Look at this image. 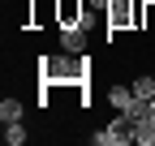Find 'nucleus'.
I'll list each match as a JSON object with an SVG mask.
<instances>
[{"instance_id":"8","label":"nucleus","mask_w":155,"mask_h":146,"mask_svg":"<svg viewBox=\"0 0 155 146\" xmlns=\"http://www.w3.org/2000/svg\"><path fill=\"white\" fill-rule=\"evenodd\" d=\"M129 86H134V95H138V99H155V78H151V73H138Z\"/></svg>"},{"instance_id":"12","label":"nucleus","mask_w":155,"mask_h":146,"mask_svg":"<svg viewBox=\"0 0 155 146\" xmlns=\"http://www.w3.org/2000/svg\"><path fill=\"white\" fill-rule=\"evenodd\" d=\"M108 5H112V0H86V9H91V13H108Z\"/></svg>"},{"instance_id":"6","label":"nucleus","mask_w":155,"mask_h":146,"mask_svg":"<svg viewBox=\"0 0 155 146\" xmlns=\"http://www.w3.org/2000/svg\"><path fill=\"white\" fill-rule=\"evenodd\" d=\"M134 146H155V116H142L134 125Z\"/></svg>"},{"instance_id":"11","label":"nucleus","mask_w":155,"mask_h":146,"mask_svg":"<svg viewBox=\"0 0 155 146\" xmlns=\"http://www.w3.org/2000/svg\"><path fill=\"white\" fill-rule=\"evenodd\" d=\"M138 26H142V30H155V0L138 5Z\"/></svg>"},{"instance_id":"3","label":"nucleus","mask_w":155,"mask_h":146,"mask_svg":"<svg viewBox=\"0 0 155 146\" xmlns=\"http://www.w3.org/2000/svg\"><path fill=\"white\" fill-rule=\"evenodd\" d=\"M104 22H108V34L138 26V5H134V0H112V5H108V13H104Z\"/></svg>"},{"instance_id":"4","label":"nucleus","mask_w":155,"mask_h":146,"mask_svg":"<svg viewBox=\"0 0 155 146\" xmlns=\"http://www.w3.org/2000/svg\"><path fill=\"white\" fill-rule=\"evenodd\" d=\"M56 26H91L86 0H56Z\"/></svg>"},{"instance_id":"10","label":"nucleus","mask_w":155,"mask_h":146,"mask_svg":"<svg viewBox=\"0 0 155 146\" xmlns=\"http://www.w3.org/2000/svg\"><path fill=\"white\" fill-rule=\"evenodd\" d=\"M5 142H9V146H22V142H26V125H22V120H9V125H5Z\"/></svg>"},{"instance_id":"9","label":"nucleus","mask_w":155,"mask_h":146,"mask_svg":"<svg viewBox=\"0 0 155 146\" xmlns=\"http://www.w3.org/2000/svg\"><path fill=\"white\" fill-rule=\"evenodd\" d=\"M0 120H5V125L9 120H22V99H13V95L0 99Z\"/></svg>"},{"instance_id":"13","label":"nucleus","mask_w":155,"mask_h":146,"mask_svg":"<svg viewBox=\"0 0 155 146\" xmlns=\"http://www.w3.org/2000/svg\"><path fill=\"white\" fill-rule=\"evenodd\" d=\"M151 116H155V99H151Z\"/></svg>"},{"instance_id":"2","label":"nucleus","mask_w":155,"mask_h":146,"mask_svg":"<svg viewBox=\"0 0 155 146\" xmlns=\"http://www.w3.org/2000/svg\"><path fill=\"white\" fill-rule=\"evenodd\" d=\"M91 142L95 146H125V142H134V120L121 112V116H112V125H104L99 133H91Z\"/></svg>"},{"instance_id":"5","label":"nucleus","mask_w":155,"mask_h":146,"mask_svg":"<svg viewBox=\"0 0 155 146\" xmlns=\"http://www.w3.org/2000/svg\"><path fill=\"white\" fill-rule=\"evenodd\" d=\"M61 47L73 52V56H82L86 52V26H61Z\"/></svg>"},{"instance_id":"1","label":"nucleus","mask_w":155,"mask_h":146,"mask_svg":"<svg viewBox=\"0 0 155 146\" xmlns=\"http://www.w3.org/2000/svg\"><path fill=\"white\" fill-rule=\"evenodd\" d=\"M86 56L73 60V52H65V56H43L39 60V73H43V86H78L86 82Z\"/></svg>"},{"instance_id":"7","label":"nucleus","mask_w":155,"mask_h":146,"mask_svg":"<svg viewBox=\"0 0 155 146\" xmlns=\"http://www.w3.org/2000/svg\"><path fill=\"white\" fill-rule=\"evenodd\" d=\"M134 99H138V95H134V86H108V103L116 107V112H125Z\"/></svg>"}]
</instances>
